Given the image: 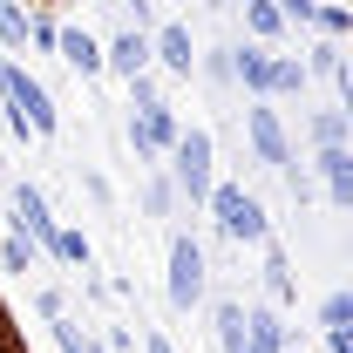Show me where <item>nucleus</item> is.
I'll use <instances>...</instances> for the list:
<instances>
[{
	"mask_svg": "<svg viewBox=\"0 0 353 353\" xmlns=\"http://www.w3.org/2000/svg\"><path fill=\"white\" fill-rule=\"evenodd\" d=\"M265 285H272V299H279V306L292 299V265H285V252H279V245L265 252Z\"/></svg>",
	"mask_w": 353,
	"mask_h": 353,
	"instance_id": "13",
	"label": "nucleus"
},
{
	"mask_svg": "<svg viewBox=\"0 0 353 353\" xmlns=\"http://www.w3.org/2000/svg\"><path fill=\"white\" fill-rule=\"evenodd\" d=\"M252 143H259L265 163L292 170V150H285V130H279V116H272V109H252Z\"/></svg>",
	"mask_w": 353,
	"mask_h": 353,
	"instance_id": "5",
	"label": "nucleus"
},
{
	"mask_svg": "<svg viewBox=\"0 0 353 353\" xmlns=\"http://www.w3.org/2000/svg\"><path fill=\"white\" fill-rule=\"evenodd\" d=\"M211 211H218V224L238 238V245H265V211L238 190V183H211V197H204Z\"/></svg>",
	"mask_w": 353,
	"mask_h": 353,
	"instance_id": "1",
	"label": "nucleus"
},
{
	"mask_svg": "<svg viewBox=\"0 0 353 353\" xmlns=\"http://www.w3.org/2000/svg\"><path fill=\"white\" fill-rule=\"evenodd\" d=\"M0 41H14V48H28V14L14 7V0H0Z\"/></svg>",
	"mask_w": 353,
	"mask_h": 353,
	"instance_id": "16",
	"label": "nucleus"
},
{
	"mask_svg": "<svg viewBox=\"0 0 353 353\" xmlns=\"http://www.w3.org/2000/svg\"><path fill=\"white\" fill-rule=\"evenodd\" d=\"M279 14H285V21H312L319 7H312V0H279Z\"/></svg>",
	"mask_w": 353,
	"mask_h": 353,
	"instance_id": "23",
	"label": "nucleus"
},
{
	"mask_svg": "<svg viewBox=\"0 0 353 353\" xmlns=\"http://www.w3.org/2000/svg\"><path fill=\"white\" fill-rule=\"evenodd\" d=\"M54 259H68V265H88V238H82V231H54Z\"/></svg>",
	"mask_w": 353,
	"mask_h": 353,
	"instance_id": "17",
	"label": "nucleus"
},
{
	"mask_svg": "<svg viewBox=\"0 0 353 353\" xmlns=\"http://www.w3.org/2000/svg\"><path fill=\"white\" fill-rule=\"evenodd\" d=\"M319 319H326V333H347V326H353V299H347V292H326Z\"/></svg>",
	"mask_w": 353,
	"mask_h": 353,
	"instance_id": "15",
	"label": "nucleus"
},
{
	"mask_svg": "<svg viewBox=\"0 0 353 353\" xmlns=\"http://www.w3.org/2000/svg\"><path fill=\"white\" fill-rule=\"evenodd\" d=\"M130 88H136V109H163V102H157V82H150V75H136Z\"/></svg>",
	"mask_w": 353,
	"mask_h": 353,
	"instance_id": "22",
	"label": "nucleus"
},
{
	"mask_svg": "<svg viewBox=\"0 0 353 353\" xmlns=\"http://www.w3.org/2000/svg\"><path fill=\"white\" fill-rule=\"evenodd\" d=\"M150 353H176V347H170V340H163V333H150Z\"/></svg>",
	"mask_w": 353,
	"mask_h": 353,
	"instance_id": "25",
	"label": "nucleus"
},
{
	"mask_svg": "<svg viewBox=\"0 0 353 353\" xmlns=\"http://www.w3.org/2000/svg\"><path fill=\"white\" fill-rule=\"evenodd\" d=\"M14 224H21V231H34L48 252H54V218H48V204H41V190H34V183H21V190H14Z\"/></svg>",
	"mask_w": 353,
	"mask_h": 353,
	"instance_id": "4",
	"label": "nucleus"
},
{
	"mask_svg": "<svg viewBox=\"0 0 353 353\" xmlns=\"http://www.w3.org/2000/svg\"><path fill=\"white\" fill-rule=\"evenodd\" d=\"M197 299H204V252L190 238H170V306L190 312Z\"/></svg>",
	"mask_w": 353,
	"mask_h": 353,
	"instance_id": "2",
	"label": "nucleus"
},
{
	"mask_svg": "<svg viewBox=\"0 0 353 353\" xmlns=\"http://www.w3.org/2000/svg\"><path fill=\"white\" fill-rule=\"evenodd\" d=\"M272 88H279V95L306 88V75H299V61H272Z\"/></svg>",
	"mask_w": 353,
	"mask_h": 353,
	"instance_id": "19",
	"label": "nucleus"
},
{
	"mask_svg": "<svg viewBox=\"0 0 353 353\" xmlns=\"http://www.w3.org/2000/svg\"><path fill=\"white\" fill-rule=\"evenodd\" d=\"M170 150H176V183H183V190L204 204V197H211V136L190 130V136H176Z\"/></svg>",
	"mask_w": 353,
	"mask_h": 353,
	"instance_id": "3",
	"label": "nucleus"
},
{
	"mask_svg": "<svg viewBox=\"0 0 353 353\" xmlns=\"http://www.w3.org/2000/svg\"><path fill=\"white\" fill-rule=\"evenodd\" d=\"M326 347H333V353H353V333H326Z\"/></svg>",
	"mask_w": 353,
	"mask_h": 353,
	"instance_id": "24",
	"label": "nucleus"
},
{
	"mask_svg": "<svg viewBox=\"0 0 353 353\" xmlns=\"http://www.w3.org/2000/svg\"><path fill=\"white\" fill-rule=\"evenodd\" d=\"M252 28H259V34H279V7H265V0H252Z\"/></svg>",
	"mask_w": 353,
	"mask_h": 353,
	"instance_id": "21",
	"label": "nucleus"
},
{
	"mask_svg": "<svg viewBox=\"0 0 353 353\" xmlns=\"http://www.w3.org/2000/svg\"><path fill=\"white\" fill-rule=\"evenodd\" d=\"M245 347H252V353H279V347H285L279 312H245Z\"/></svg>",
	"mask_w": 353,
	"mask_h": 353,
	"instance_id": "10",
	"label": "nucleus"
},
{
	"mask_svg": "<svg viewBox=\"0 0 353 353\" xmlns=\"http://www.w3.org/2000/svg\"><path fill=\"white\" fill-rule=\"evenodd\" d=\"M0 272H34V252H28L21 238H7V245H0Z\"/></svg>",
	"mask_w": 353,
	"mask_h": 353,
	"instance_id": "18",
	"label": "nucleus"
},
{
	"mask_svg": "<svg viewBox=\"0 0 353 353\" xmlns=\"http://www.w3.org/2000/svg\"><path fill=\"white\" fill-rule=\"evenodd\" d=\"M0 353H7V347H0Z\"/></svg>",
	"mask_w": 353,
	"mask_h": 353,
	"instance_id": "26",
	"label": "nucleus"
},
{
	"mask_svg": "<svg viewBox=\"0 0 353 353\" xmlns=\"http://www.w3.org/2000/svg\"><path fill=\"white\" fill-rule=\"evenodd\" d=\"M157 61H163L170 75H190V68H197V54H190V34H183V28H163V34H157Z\"/></svg>",
	"mask_w": 353,
	"mask_h": 353,
	"instance_id": "11",
	"label": "nucleus"
},
{
	"mask_svg": "<svg viewBox=\"0 0 353 353\" xmlns=\"http://www.w3.org/2000/svg\"><path fill=\"white\" fill-rule=\"evenodd\" d=\"M231 75L252 88V95H272V54H265V48H245V54H231Z\"/></svg>",
	"mask_w": 353,
	"mask_h": 353,
	"instance_id": "8",
	"label": "nucleus"
},
{
	"mask_svg": "<svg viewBox=\"0 0 353 353\" xmlns=\"http://www.w3.org/2000/svg\"><path fill=\"white\" fill-rule=\"evenodd\" d=\"M312 21H319V28H326V34H347V28H353V14H347V7H319V14H312Z\"/></svg>",
	"mask_w": 353,
	"mask_h": 353,
	"instance_id": "20",
	"label": "nucleus"
},
{
	"mask_svg": "<svg viewBox=\"0 0 353 353\" xmlns=\"http://www.w3.org/2000/svg\"><path fill=\"white\" fill-rule=\"evenodd\" d=\"M319 170H326L333 204H340V211H353V150H319Z\"/></svg>",
	"mask_w": 353,
	"mask_h": 353,
	"instance_id": "7",
	"label": "nucleus"
},
{
	"mask_svg": "<svg viewBox=\"0 0 353 353\" xmlns=\"http://www.w3.org/2000/svg\"><path fill=\"white\" fill-rule=\"evenodd\" d=\"M54 48H61V61H68V68H82V75H95V68H102V48L88 41L82 28H61V34H54Z\"/></svg>",
	"mask_w": 353,
	"mask_h": 353,
	"instance_id": "9",
	"label": "nucleus"
},
{
	"mask_svg": "<svg viewBox=\"0 0 353 353\" xmlns=\"http://www.w3.org/2000/svg\"><path fill=\"white\" fill-rule=\"evenodd\" d=\"M211 319H218V347H224V353H252V347H245V306L218 299V312H211Z\"/></svg>",
	"mask_w": 353,
	"mask_h": 353,
	"instance_id": "12",
	"label": "nucleus"
},
{
	"mask_svg": "<svg viewBox=\"0 0 353 353\" xmlns=\"http://www.w3.org/2000/svg\"><path fill=\"white\" fill-rule=\"evenodd\" d=\"M312 136H319V150H347V116L340 109H319L312 116Z\"/></svg>",
	"mask_w": 353,
	"mask_h": 353,
	"instance_id": "14",
	"label": "nucleus"
},
{
	"mask_svg": "<svg viewBox=\"0 0 353 353\" xmlns=\"http://www.w3.org/2000/svg\"><path fill=\"white\" fill-rule=\"evenodd\" d=\"M102 61H109L116 75H130V82H136V75H150V41H143V34H116Z\"/></svg>",
	"mask_w": 353,
	"mask_h": 353,
	"instance_id": "6",
	"label": "nucleus"
}]
</instances>
